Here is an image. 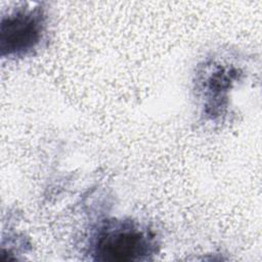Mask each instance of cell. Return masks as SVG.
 I'll use <instances>...</instances> for the list:
<instances>
[{"label":"cell","mask_w":262,"mask_h":262,"mask_svg":"<svg viewBox=\"0 0 262 262\" xmlns=\"http://www.w3.org/2000/svg\"><path fill=\"white\" fill-rule=\"evenodd\" d=\"M42 31L43 20L37 11H19L3 18L0 30L2 54H19L34 48Z\"/></svg>","instance_id":"obj_2"},{"label":"cell","mask_w":262,"mask_h":262,"mask_svg":"<svg viewBox=\"0 0 262 262\" xmlns=\"http://www.w3.org/2000/svg\"><path fill=\"white\" fill-rule=\"evenodd\" d=\"M150 243L145 233L129 225L116 226L100 234L95 253L107 261L139 260L149 253Z\"/></svg>","instance_id":"obj_1"}]
</instances>
